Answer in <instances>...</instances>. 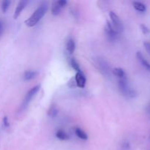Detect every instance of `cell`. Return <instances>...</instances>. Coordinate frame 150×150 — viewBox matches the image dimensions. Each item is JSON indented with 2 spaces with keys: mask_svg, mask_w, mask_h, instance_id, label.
I'll list each match as a JSON object with an SVG mask.
<instances>
[{
  "mask_svg": "<svg viewBox=\"0 0 150 150\" xmlns=\"http://www.w3.org/2000/svg\"><path fill=\"white\" fill-rule=\"evenodd\" d=\"M51 11V14L54 16H59V15L61 13L62 7L59 5L58 3H57V1H55V2L53 3Z\"/></svg>",
  "mask_w": 150,
  "mask_h": 150,
  "instance_id": "15",
  "label": "cell"
},
{
  "mask_svg": "<svg viewBox=\"0 0 150 150\" xmlns=\"http://www.w3.org/2000/svg\"><path fill=\"white\" fill-rule=\"evenodd\" d=\"M70 65H71L72 68H73L74 70H76V73L81 71V70L80 65H79V62H78V61L76 59H75V58L70 59Z\"/></svg>",
  "mask_w": 150,
  "mask_h": 150,
  "instance_id": "18",
  "label": "cell"
},
{
  "mask_svg": "<svg viewBox=\"0 0 150 150\" xmlns=\"http://www.w3.org/2000/svg\"><path fill=\"white\" fill-rule=\"evenodd\" d=\"M146 112H147V114L150 116V103L147 105V107H146Z\"/></svg>",
  "mask_w": 150,
  "mask_h": 150,
  "instance_id": "27",
  "label": "cell"
},
{
  "mask_svg": "<svg viewBox=\"0 0 150 150\" xmlns=\"http://www.w3.org/2000/svg\"><path fill=\"white\" fill-rule=\"evenodd\" d=\"M136 57H137L138 60H139V62L141 63V64H142L146 70H147L148 71L150 72V63L147 61V60L145 59L143 54L139 51V52L136 53Z\"/></svg>",
  "mask_w": 150,
  "mask_h": 150,
  "instance_id": "9",
  "label": "cell"
},
{
  "mask_svg": "<svg viewBox=\"0 0 150 150\" xmlns=\"http://www.w3.org/2000/svg\"><path fill=\"white\" fill-rule=\"evenodd\" d=\"M76 85V81H75V78H72V79L70 80V81L68 82V86H70V87H74Z\"/></svg>",
  "mask_w": 150,
  "mask_h": 150,
  "instance_id": "24",
  "label": "cell"
},
{
  "mask_svg": "<svg viewBox=\"0 0 150 150\" xmlns=\"http://www.w3.org/2000/svg\"><path fill=\"white\" fill-rule=\"evenodd\" d=\"M57 3H58L59 5L62 8V7H65L67 4V1L66 0H59V1H57Z\"/></svg>",
  "mask_w": 150,
  "mask_h": 150,
  "instance_id": "23",
  "label": "cell"
},
{
  "mask_svg": "<svg viewBox=\"0 0 150 150\" xmlns=\"http://www.w3.org/2000/svg\"><path fill=\"white\" fill-rule=\"evenodd\" d=\"M105 33L108 40L111 42H114V41L117 40V38H118L119 34L114 29V26H112L111 22L108 21H107L106 25L105 26Z\"/></svg>",
  "mask_w": 150,
  "mask_h": 150,
  "instance_id": "5",
  "label": "cell"
},
{
  "mask_svg": "<svg viewBox=\"0 0 150 150\" xmlns=\"http://www.w3.org/2000/svg\"><path fill=\"white\" fill-rule=\"evenodd\" d=\"M66 49L67 52L70 54H73L76 50V43L73 38H69L66 42Z\"/></svg>",
  "mask_w": 150,
  "mask_h": 150,
  "instance_id": "13",
  "label": "cell"
},
{
  "mask_svg": "<svg viewBox=\"0 0 150 150\" xmlns=\"http://www.w3.org/2000/svg\"><path fill=\"white\" fill-rule=\"evenodd\" d=\"M140 27H141V29H142V32H143V33L144 34V35H146V34L149 33V32H150L149 29L147 27V26H146V25L141 24Z\"/></svg>",
  "mask_w": 150,
  "mask_h": 150,
  "instance_id": "20",
  "label": "cell"
},
{
  "mask_svg": "<svg viewBox=\"0 0 150 150\" xmlns=\"http://www.w3.org/2000/svg\"><path fill=\"white\" fill-rule=\"evenodd\" d=\"M57 114H58L57 108L56 107V105H51L48 110V116L51 118H54V117H57Z\"/></svg>",
  "mask_w": 150,
  "mask_h": 150,
  "instance_id": "17",
  "label": "cell"
},
{
  "mask_svg": "<svg viewBox=\"0 0 150 150\" xmlns=\"http://www.w3.org/2000/svg\"><path fill=\"white\" fill-rule=\"evenodd\" d=\"M28 1L26 0H21L18 2V4H17V7H16V10H15L14 15H13V18L17 19L18 18V16H20L21 12L23 11V9L26 7V4H27Z\"/></svg>",
  "mask_w": 150,
  "mask_h": 150,
  "instance_id": "8",
  "label": "cell"
},
{
  "mask_svg": "<svg viewBox=\"0 0 150 150\" xmlns=\"http://www.w3.org/2000/svg\"><path fill=\"white\" fill-rule=\"evenodd\" d=\"M56 137L61 141H67L70 139L69 135L64 130H59L56 133Z\"/></svg>",
  "mask_w": 150,
  "mask_h": 150,
  "instance_id": "14",
  "label": "cell"
},
{
  "mask_svg": "<svg viewBox=\"0 0 150 150\" xmlns=\"http://www.w3.org/2000/svg\"><path fill=\"white\" fill-rule=\"evenodd\" d=\"M122 148L124 150H128L130 149V144L128 142H124L122 145Z\"/></svg>",
  "mask_w": 150,
  "mask_h": 150,
  "instance_id": "25",
  "label": "cell"
},
{
  "mask_svg": "<svg viewBox=\"0 0 150 150\" xmlns=\"http://www.w3.org/2000/svg\"><path fill=\"white\" fill-rule=\"evenodd\" d=\"M38 72L35 70H27L23 73V80L24 81H31L32 79H35L38 76Z\"/></svg>",
  "mask_w": 150,
  "mask_h": 150,
  "instance_id": "12",
  "label": "cell"
},
{
  "mask_svg": "<svg viewBox=\"0 0 150 150\" xmlns=\"http://www.w3.org/2000/svg\"><path fill=\"white\" fill-rule=\"evenodd\" d=\"M112 73L115 76H117L119 79H127V74L125 72L123 69L120 68V67H117L112 70Z\"/></svg>",
  "mask_w": 150,
  "mask_h": 150,
  "instance_id": "10",
  "label": "cell"
},
{
  "mask_svg": "<svg viewBox=\"0 0 150 150\" xmlns=\"http://www.w3.org/2000/svg\"><path fill=\"white\" fill-rule=\"evenodd\" d=\"M48 4L46 1H43V2L41 3L39 7L32 13V16L25 21V24L28 27H32V26H35L45 16V13L48 11Z\"/></svg>",
  "mask_w": 150,
  "mask_h": 150,
  "instance_id": "1",
  "label": "cell"
},
{
  "mask_svg": "<svg viewBox=\"0 0 150 150\" xmlns=\"http://www.w3.org/2000/svg\"><path fill=\"white\" fill-rule=\"evenodd\" d=\"M10 4H11V1H9V0H4V1H2V3H1V10H2L3 13H7L9 7H10Z\"/></svg>",
  "mask_w": 150,
  "mask_h": 150,
  "instance_id": "19",
  "label": "cell"
},
{
  "mask_svg": "<svg viewBox=\"0 0 150 150\" xmlns=\"http://www.w3.org/2000/svg\"><path fill=\"white\" fill-rule=\"evenodd\" d=\"M75 81H76V86L79 88H84L86 86V79L84 73L82 71L76 73V76H75Z\"/></svg>",
  "mask_w": 150,
  "mask_h": 150,
  "instance_id": "7",
  "label": "cell"
},
{
  "mask_svg": "<svg viewBox=\"0 0 150 150\" xmlns=\"http://www.w3.org/2000/svg\"><path fill=\"white\" fill-rule=\"evenodd\" d=\"M3 125H4V127H10V122H9L8 117H7V116L4 117V118H3Z\"/></svg>",
  "mask_w": 150,
  "mask_h": 150,
  "instance_id": "21",
  "label": "cell"
},
{
  "mask_svg": "<svg viewBox=\"0 0 150 150\" xmlns=\"http://www.w3.org/2000/svg\"><path fill=\"white\" fill-rule=\"evenodd\" d=\"M133 7L139 12H145L146 10V5L140 1H133Z\"/></svg>",
  "mask_w": 150,
  "mask_h": 150,
  "instance_id": "16",
  "label": "cell"
},
{
  "mask_svg": "<svg viewBox=\"0 0 150 150\" xmlns=\"http://www.w3.org/2000/svg\"><path fill=\"white\" fill-rule=\"evenodd\" d=\"M118 86L121 93L125 96L130 98H135L137 96V92L134 89L130 87L127 79H119Z\"/></svg>",
  "mask_w": 150,
  "mask_h": 150,
  "instance_id": "2",
  "label": "cell"
},
{
  "mask_svg": "<svg viewBox=\"0 0 150 150\" xmlns=\"http://www.w3.org/2000/svg\"><path fill=\"white\" fill-rule=\"evenodd\" d=\"M74 133L78 138L82 140L86 141L88 139V135L85 131H83L81 128L79 127H76L74 128Z\"/></svg>",
  "mask_w": 150,
  "mask_h": 150,
  "instance_id": "11",
  "label": "cell"
},
{
  "mask_svg": "<svg viewBox=\"0 0 150 150\" xmlns=\"http://www.w3.org/2000/svg\"><path fill=\"white\" fill-rule=\"evenodd\" d=\"M40 89V85H36V86H33L32 89H30L29 90V92L26 93V96H25L24 100H23V103H22L21 105V109L24 110L25 108L27 107V105H29V103L32 101V98L36 95V94L39 92Z\"/></svg>",
  "mask_w": 150,
  "mask_h": 150,
  "instance_id": "3",
  "label": "cell"
},
{
  "mask_svg": "<svg viewBox=\"0 0 150 150\" xmlns=\"http://www.w3.org/2000/svg\"><path fill=\"white\" fill-rule=\"evenodd\" d=\"M3 29H4V26H3V23H2V22L0 21V35H1V33H2Z\"/></svg>",
  "mask_w": 150,
  "mask_h": 150,
  "instance_id": "26",
  "label": "cell"
},
{
  "mask_svg": "<svg viewBox=\"0 0 150 150\" xmlns=\"http://www.w3.org/2000/svg\"><path fill=\"white\" fill-rule=\"evenodd\" d=\"M96 63L98 65V67H99L100 71L103 74H105L107 76H109L111 75V67H110L109 64H108V62L105 59L98 57V58H97Z\"/></svg>",
  "mask_w": 150,
  "mask_h": 150,
  "instance_id": "6",
  "label": "cell"
},
{
  "mask_svg": "<svg viewBox=\"0 0 150 150\" xmlns=\"http://www.w3.org/2000/svg\"><path fill=\"white\" fill-rule=\"evenodd\" d=\"M144 48L146 49V51H147L148 54L150 55V42L146 41V42H144Z\"/></svg>",
  "mask_w": 150,
  "mask_h": 150,
  "instance_id": "22",
  "label": "cell"
},
{
  "mask_svg": "<svg viewBox=\"0 0 150 150\" xmlns=\"http://www.w3.org/2000/svg\"><path fill=\"white\" fill-rule=\"evenodd\" d=\"M109 16L111 20V24L114 26V29L117 31L118 34L122 33L124 31V26H123V23L122 21L120 20V17L113 11L110 12Z\"/></svg>",
  "mask_w": 150,
  "mask_h": 150,
  "instance_id": "4",
  "label": "cell"
}]
</instances>
